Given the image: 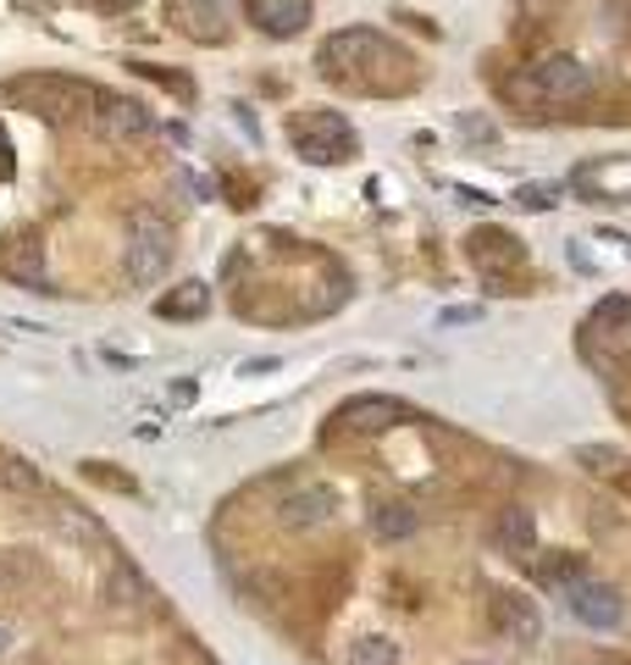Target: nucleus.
<instances>
[{"instance_id":"423d86ee","label":"nucleus","mask_w":631,"mask_h":665,"mask_svg":"<svg viewBox=\"0 0 631 665\" xmlns=\"http://www.w3.org/2000/svg\"><path fill=\"white\" fill-rule=\"evenodd\" d=\"M466 255H471V266L488 277L493 294H515V288H510V272L526 266V250H521L515 233H504V228H471V233H466Z\"/></svg>"},{"instance_id":"9b49d317","label":"nucleus","mask_w":631,"mask_h":665,"mask_svg":"<svg viewBox=\"0 0 631 665\" xmlns=\"http://www.w3.org/2000/svg\"><path fill=\"white\" fill-rule=\"evenodd\" d=\"M344 433H388V428H399L405 422V405L399 400H388V394H355V400H344L339 405V416H333Z\"/></svg>"},{"instance_id":"c85d7f7f","label":"nucleus","mask_w":631,"mask_h":665,"mask_svg":"<svg viewBox=\"0 0 631 665\" xmlns=\"http://www.w3.org/2000/svg\"><path fill=\"white\" fill-rule=\"evenodd\" d=\"M194 394H200L194 378H178V383H172V405H194Z\"/></svg>"},{"instance_id":"0eeeda50","label":"nucleus","mask_w":631,"mask_h":665,"mask_svg":"<svg viewBox=\"0 0 631 665\" xmlns=\"http://www.w3.org/2000/svg\"><path fill=\"white\" fill-rule=\"evenodd\" d=\"M339 516V488L333 483H299L293 494H282L277 505V521L288 532H316V527H328Z\"/></svg>"},{"instance_id":"bb28decb","label":"nucleus","mask_w":631,"mask_h":665,"mask_svg":"<svg viewBox=\"0 0 631 665\" xmlns=\"http://www.w3.org/2000/svg\"><path fill=\"white\" fill-rule=\"evenodd\" d=\"M84 472H89V477H95V483H106V488H122V494H139V483H133V477H128V472H111V466H106V461H89V466H84Z\"/></svg>"},{"instance_id":"f3484780","label":"nucleus","mask_w":631,"mask_h":665,"mask_svg":"<svg viewBox=\"0 0 631 665\" xmlns=\"http://www.w3.org/2000/svg\"><path fill=\"white\" fill-rule=\"evenodd\" d=\"M416 527H421V516H416L405 499H388V505L372 510V532H377L383 543H405V538H416Z\"/></svg>"},{"instance_id":"2eb2a0df","label":"nucleus","mask_w":631,"mask_h":665,"mask_svg":"<svg viewBox=\"0 0 631 665\" xmlns=\"http://www.w3.org/2000/svg\"><path fill=\"white\" fill-rule=\"evenodd\" d=\"M211 310V288L205 283H178V288H167L161 299H156V316L161 321H194V316H205Z\"/></svg>"},{"instance_id":"2f4dec72","label":"nucleus","mask_w":631,"mask_h":665,"mask_svg":"<svg viewBox=\"0 0 631 665\" xmlns=\"http://www.w3.org/2000/svg\"><path fill=\"white\" fill-rule=\"evenodd\" d=\"M443 321L454 327V321H477V305H454V310H443Z\"/></svg>"},{"instance_id":"dca6fc26","label":"nucleus","mask_w":631,"mask_h":665,"mask_svg":"<svg viewBox=\"0 0 631 665\" xmlns=\"http://www.w3.org/2000/svg\"><path fill=\"white\" fill-rule=\"evenodd\" d=\"M344 665H405V648L388 632H355L344 648Z\"/></svg>"},{"instance_id":"cd10ccee","label":"nucleus","mask_w":631,"mask_h":665,"mask_svg":"<svg viewBox=\"0 0 631 665\" xmlns=\"http://www.w3.org/2000/svg\"><path fill=\"white\" fill-rule=\"evenodd\" d=\"M23 577H29V566H23V560L0 555V593H18V588H23Z\"/></svg>"},{"instance_id":"a211bd4d","label":"nucleus","mask_w":631,"mask_h":665,"mask_svg":"<svg viewBox=\"0 0 631 665\" xmlns=\"http://www.w3.org/2000/svg\"><path fill=\"white\" fill-rule=\"evenodd\" d=\"M499 549H510V555H532L537 549V521H532V510H504L499 516Z\"/></svg>"},{"instance_id":"5701e85b","label":"nucleus","mask_w":631,"mask_h":665,"mask_svg":"<svg viewBox=\"0 0 631 665\" xmlns=\"http://www.w3.org/2000/svg\"><path fill=\"white\" fill-rule=\"evenodd\" d=\"M625 321H631V299H625V294H609V299L592 305V327L614 332V327H625Z\"/></svg>"},{"instance_id":"ddd939ff","label":"nucleus","mask_w":631,"mask_h":665,"mask_svg":"<svg viewBox=\"0 0 631 665\" xmlns=\"http://www.w3.org/2000/svg\"><path fill=\"white\" fill-rule=\"evenodd\" d=\"M100 134H106L111 145H133V139H150V134H156V117H150L139 101L100 95Z\"/></svg>"},{"instance_id":"4468645a","label":"nucleus","mask_w":631,"mask_h":665,"mask_svg":"<svg viewBox=\"0 0 631 665\" xmlns=\"http://www.w3.org/2000/svg\"><path fill=\"white\" fill-rule=\"evenodd\" d=\"M0 272L7 277H18V283H45V244L34 239V233H18V239H7L0 244Z\"/></svg>"},{"instance_id":"20e7f679","label":"nucleus","mask_w":631,"mask_h":665,"mask_svg":"<svg viewBox=\"0 0 631 665\" xmlns=\"http://www.w3.org/2000/svg\"><path fill=\"white\" fill-rule=\"evenodd\" d=\"M592 89H598V78H592V67L576 62V56H548V62H537L526 78L510 84V95H521V101H532V106H581Z\"/></svg>"},{"instance_id":"c9c22d12","label":"nucleus","mask_w":631,"mask_h":665,"mask_svg":"<svg viewBox=\"0 0 631 665\" xmlns=\"http://www.w3.org/2000/svg\"><path fill=\"white\" fill-rule=\"evenodd\" d=\"M477 665H488V659H477Z\"/></svg>"},{"instance_id":"6e6552de","label":"nucleus","mask_w":631,"mask_h":665,"mask_svg":"<svg viewBox=\"0 0 631 665\" xmlns=\"http://www.w3.org/2000/svg\"><path fill=\"white\" fill-rule=\"evenodd\" d=\"M167 23L194 45H227V12L222 0H167Z\"/></svg>"},{"instance_id":"f03ea898","label":"nucleus","mask_w":631,"mask_h":665,"mask_svg":"<svg viewBox=\"0 0 631 665\" xmlns=\"http://www.w3.org/2000/svg\"><path fill=\"white\" fill-rule=\"evenodd\" d=\"M288 145L299 161L310 167H339L355 156V123L344 112H328V106H304V112H288Z\"/></svg>"},{"instance_id":"f704fd0d","label":"nucleus","mask_w":631,"mask_h":665,"mask_svg":"<svg viewBox=\"0 0 631 665\" xmlns=\"http://www.w3.org/2000/svg\"><path fill=\"white\" fill-rule=\"evenodd\" d=\"M12 643H18V637H12V626H0V654H12Z\"/></svg>"},{"instance_id":"6ab92c4d","label":"nucleus","mask_w":631,"mask_h":665,"mask_svg":"<svg viewBox=\"0 0 631 665\" xmlns=\"http://www.w3.org/2000/svg\"><path fill=\"white\" fill-rule=\"evenodd\" d=\"M139 599H150V588L139 582V571H133V566H117V571L106 577V604H111V610H117V604H122V610H133Z\"/></svg>"},{"instance_id":"f8f14e48","label":"nucleus","mask_w":631,"mask_h":665,"mask_svg":"<svg viewBox=\"0 0 631 665\" xmlns=\"http://www.w3.org/2000/svg\"><path fill=\"white\" fill-rule=\"evenodd\" d=\"M488 610H493V626H499L504 637H515V643H537V637H543V615H537V604H532L526 593L499 588V593L488 599Z\"/></svg>"},{"instance_id":"4be33fe9","label":"nucleus","mask_w":631,"mask_h":665,"mask_svg":"<svg viewBox=\"0 0 631 665\" xmlns=\"http://www.w3.org/2000/svg\"><path fill=\"white\" fill-rule=\"evenodd\" d=\"M0 488H12V494H40L45 477H40L29 461H0Z\"/></svg>"},{"instance_id":"7c9ffc66","label":"nucleus","mask_w":631,"mask_h":665,"mask_svg":"<svg viewBox=\"0 0 631 665\" xmlns=\"http://www.w3.org/2000/svg\"><path fill=\"white\" fill-rule=\"evenodd\" d=\"M581 178H603V194H609V183H614V172H598V167H581ZM620 183L631 189V172H620Z\"/></svg>"},{"instance_id":"473e14b6","label":"nucleus","mask_w":631,"mask_h":665,"mask_svg":"<svg viewBox=\"0 0 631 665\" xmlns=\"http://www.w3.org/2000/svg\"><path fill=\"white\" fill-rule=\"evenodd\" d=\"M271 367H277V361H271V356H260V361H244V367H238V372H244V378H249V372H271Z\"/></svg>"},{"instance_id":"f257e3e1","label":"nucleus","mask_w":631,"mask_h":665,"mask_svg":"<svg viewBox=\"0 0 631 665\" xmlns=\"http://www.w3.org/2000/svg\"><path fill=\"white\" fill-rule=\"evenodd\" d=\"M322 78L361 89V95H405L416 89V56L405 45H394L377 29H344L333 40H322V56H316Z\"/></svg>"},{"instance_id":"c756f323","label":"nucleus","mask_w":631,"mask_h":665,"mask_svg":"<svg viewBox=\"0 0 631 665\" xmlns=\"http://www.w3.org/2000/svg\"><path fill=\"white\" fill-rule=\"evenodd\" d=\"M84 7H95V12H106V18H117V12H133L139 0H84Z\"/></svg>"},{"instance_id":"a878e982","label":"nucleus","mask_w":631,"mask_h":665,"mask_svg":"<svg viewBox=\"0 0 631 665\" xmlns=\"http://www.w3.org/2000/svg\"><path fill=\"white\" fill-rule=\"evenodd\" d=\"M454 128H460L466 139H482V145H493V139H499V128H493L488 117H477V112H460V117H454Z\"/></svg>"},{"instance_id":"1a4fd4ad","label":"nucleus","mask_w":631,"mask_h":665,"mask_svg":"<svg viewBox=\"0 0 631 665\" xmlns=\"http://www.w3.org/2000/svg\"><path fill=\"white\" fill-rule=\"evenodd\" d=\"M565 599H570V615H576L581 626H598V632L620 626V615H625L620 588H614V582H598V577H581Z\"/></svg>"},{"instance_id":"aec40b11","label":"nucleus","mask_w":631,"mask_h":665,"mask_svg":"<svg viewBox=\"0 0 631 665\" xmlns=\"http://www.w3.org/2000/svg\"><path fill=\"white\" fill-rule=\"evenodd\" d=\"M139 78H150V84H161V89H172L178 101H194V78H183V73H167V67H156V62H128Z\"/></svg>"},{"instance_id":"39448f33","label":"nucleus","mask_w":631,"mask_h":665,"mask_svg":"<svg viewBox=\"0 0 631 665\" xmlns=\"http://www.w3.org/2000/svg\"><path fill=\"white\" fill-rule=\"evenodd\" d=\"M172 266V228L156 217V211H139L133 228H128V250H122V272L139 283V288H156Z\"/></svg>"},{"instance_id":"393cba45","label":"nucleus","mask_w":631,"mask_h":665,"mask_svg":"<svg viewBox=\"0 0 631 665\" xmlns=\"http://www.w3.org/2000/svg\"><path fill=\"white\" fill-rule=\"evenodd\" d=\"M515 205H521V211H554V205H559V183H521V189H515Z\"/></svg>"},{"instance_id":"b1692460","label":"nucleus","mask_w":631,"mask_h":665,"mask_svg":"<svg viewBox=\"0 0 631 665\" xmlns=\"http://www.w3.org/2000/svg\"><path fill=\"white\" fill-rule=\"evenodd\" d=\"M537 571H543V582H554V588H565V593H570V588L581 582V555H559V560H543Z\"/></svg>"},{"instance_id":"9d476101","label":"nucleus","mask_w":631,"mask_h":665,"mask_svg":"<svg viewBox=\"0 0 631 665\" xmlns=\"http://www.w3.org/2000/svg\"><path fill=\"white\" fill-rule=\"evenodd\" d=\"M310 12H316V0H244V18H249L266 40H293V34H304Z\"/></svg>"},{"instance_id":"72a5a7b5","label":"nucleus","mask_w":631,"mask_h":665,"mask_svg":"<svg viewBox=\"0 0 631 665\" xmlns=\"http://www.w3.org/2000/svg\"><path fill=\"white\" fill-rule=\"evenodd\" d=\"M592 665H631V654H598Z\"/></svg>"},{"instance_id":"412c9836","label":"nucleus","mask_w":631,"mask_h":665,"mask_svg":"<svg viewBox=\"0 0 631 665\" xmlns=\"http://www.w3.org/2000/svg\"><path fill=\"white\" fill-rule=\"evenodd\" d=\"M576 461H587V472H598V477H625V455H620V450L581 444V450H576Z\"/></svg>"},{"instance_id":"7ed1b4c3","label":"nucleus","mask_w":631,"mask_h":665,"mask_svg":"<svg viewBox=\"0 0 631 665\" xmlns=\"http://www.w3.org/2000/svg\"><path fill=\"white\" fill-rule=\"evenodd\" d=\"M7 101L29 106L45 123H78L84 112H100V89L84 78H56V73H34V78H12Z\"/></svg>"}]
</instances>
